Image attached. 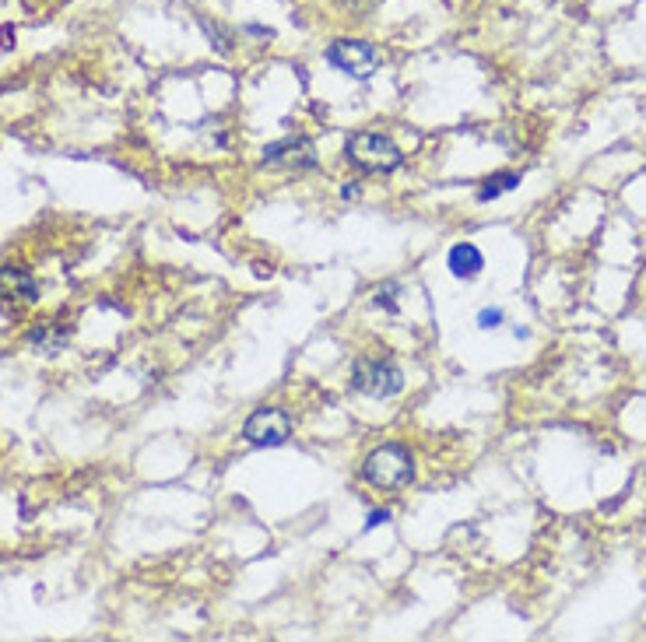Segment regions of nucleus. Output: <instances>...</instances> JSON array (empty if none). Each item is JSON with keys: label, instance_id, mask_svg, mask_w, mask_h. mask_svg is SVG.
Segmentation results:
<instances>
[{"label": "nucleus", "instance_id": "nucleus-1", "mask_svg": "<svg viewBox=\"0 0 646 642\" xmlns=\"http://www.w3.org/2000/svg\"><path fill=\"white\" fill-rule=\"evenodd\" d=\"M362 478L380 492H401L415 481V457L408 446L401 443H383L380 450H373L362 464Z\"/></svg>", "mask_w": 646, "mask_h": 642}, {"label": "nucleus", "instance_id": "nucleus-2", "mask_svg": "<svg viewBox=\"0 0 646 642\" xmlns=\"http://www.w3.org/2000/svg\"><path fill=\"white\" fill-rule=\"evenodd\" d=\"M345 158L362 172H394L404 162L401 148L387 134H376V130H359V134L348 137Z\"/></svg>", "mask_w": 646, "mask_h": 642}, {"label": "nucleus", "instance_id": "nucleus-3", "mask_svg": "<svg viewBox=\"0 0 646 642\" xmlns=\"http://www.w3.org/2000/svg\"><path fill=\"white\" fill-rule=\"evenodd\" d=\"M352 386L366 397H394L404 390V372L390 358H359L352 365Z\"/></svg>", "mask_w": 646, "mask_h": 642}, {"label": "nucleus", "instance_id": "nucleus-4", "mask_svg": "<svg viewBox=\"0 0 646 642\" xmlns=\"http://www.w3.org/2000/svg\"><path fill=\"white\" fill-rule=\"evenodd\" d=\"M327 64L334 71L348 74V78H373L376 67H380V53L373 43H362V39H338V43L327 46Z\"/></svg>", "mask_w": 646, "mask_h": 642}, {"label": "nucleus", "instance_id": "nucleus-5", "mask_svg": "<svg viewBox=\"0 0 646 642\" xmlns=\"http://www.w3.org/2000/svg\"><path fill=\"white\" fill-rule=\"evenodd\" d=\"M292 436V414L281 407H260L246 418L243 439L250 446H281Z\"/></svg>", "mask_w": 646, "mask_h": 642}, {"label": "nucleus", "instance_id": "nucleus-6", "mask_svg": "<svg viewBox=\"0 0 646 642\" xmlns=\"http://www.w3.org/2000/svg\"><path fill=\"white\" fill-rule=\"evenodd\" d=\"M264 165H281V169H313L316 148L306 141V137H288V141L267 144Z\"/></svg>", "mask_w": 646, "mask_h": 642}, {"label": "nucleus", "instance_id": "nucleus-7", "mask_svg": "<svg viewBox=\"0 0 646 642\" xmlns=\"http://www.w3.org/2000/svg\"><path fill=\"white\" fill-rule=\"evenodd\" d=\"M0 295L11 302H22V306H32V302H39V285L29 271L8 264L0 267Z\"/></svg>", "mask_w": 646, "mask_h": 642}, {"label": "nucleus", "instance_id": "nucleus-8", "mask_svg": "<svg viewBox=\"0 0 646 642\" xmlns=\"http://www.w3.org/2000/svg\"><path fill=\"white\" fill-rule=\"evenodd\" d=\"M446 267H450L453 278L474 281L481 274V267H485V257H481V250L474 243H457L450 250V257H446Z\"/></svg>", "mask_w": 646, "mask_h": 642}, {"label": "nucleus", "instance_id": "nucleus-9", "mask_svg": "<svg viewBox=\"0 0 646 642\" xmlns=\"http://www.w3.org/2000/svg\"><path fill=\"white\" fill-rule=\"evenodd\" d=\"M517 186H520L517 172H496V176H489L478 186V200H496V197H503V193L517 190Z\"/></svg>", "mask_w": 646, "mask_h": 642}, {"label": "nucleus", "instance_id": "nucleus-10", "mask_svg": "<svg viewBox=\"0 0 646 642\" xmlns=\"http://www.w3.org/2000/svg\"><path fill=\"white\" fill-rule=\"evenodd\" d=\"M29 341H32V344H39V348L50 351V348H60V344L67 341V330H64V327H60V330H53V327H39L36 334L29 337Z\"/></svg>", "mask_w": 646, "mask_h": 642}, {"label": "nucleus", "instance_id": "nucleus-11", "mask_svg": "<svg viewBox=\"0 0 646 642\" xmlns=\"http://www.w3.org/2000/svg\"><path fill=\"white\" fill-rule=\"evenodd\" d=\"M503 309H481L478 313V327L481 330H496V327H503Z\"/></svg>", "mask_w": 646, "mask_h": 642}, {"label": "nucleus", "instance_id": "nucleus-12", "mask_svg": "<svg viewBox=\"0 0 646 642\" xmlns=\"http://www.w3.org/2000/svg\"><path fill=\"white\" fill-rule=\"evenodd\" d=\"M387 520H390V509H373V513H369V520H366V530L380 527V523H387Z\"/></svg>", "mask_w": 646, "mask_h": 642}]
</instances>
